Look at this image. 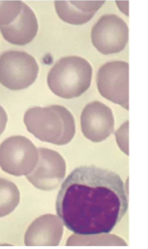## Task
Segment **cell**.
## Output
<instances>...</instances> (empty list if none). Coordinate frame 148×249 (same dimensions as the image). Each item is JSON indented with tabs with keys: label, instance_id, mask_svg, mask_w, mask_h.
Here are the masks:
<instances>
[{
	"label": "cell",
	"instance_id": "10",
	"mask_svg": "<svg viewBox=\"0 0 148 249\" xmlns=\"http://www.w3.org/2000/svg\"><path fill=\"white\" fill-rule=\"evenodd\" d=\"M63 221L48 214L33 221L25 235L26 246H58L63 238Z\"/></svg>",
	"mask_w": 148,
	"mask_h": 249
},
{
	"label": "cell",
	"instance_id": "8",
	"mask_svg": "<svg viewBox=\"0 0 148 249\" xmlns=\"http://www.w3.org/2000/svg\"><path fill=\"white\" fill-rule=\"evenodd\" d=\"M39 160L35 168L28 175L27 179L35 188L43 191L55 190L60 185L66 172L65 159L49 148H38Z\"/></svg>",
	"mask_w": 148,
	"mask_h": 249
},
{
	"label": "cell",
	"instance_id": "6",
	"mask_svg": "<svg viewBox=\"0 0 148 249\" xmlns=\"http://www.w3.org/2000/svg\"><path fill=\"white\" fill-rule=\"evenodd\" d=\"M129 77L128 62H107L98 72L97 82L99 93L106 99L129 110Z\"/></svg>",
	"mask_w": 148,
	"mask_h": 249
},
{
	"label": "cell",
	"instance_id": "5",
	"mask_svg": "<svg viewBox=\"0 0 148 249\" xmlns=\"http://www.w3.org/2000/svg\"><path fill=\"white\" fill-rule=\"evenodd\" d=\"M38 160V148L24 136H12L0 144V167L12 176H28L35 168Z\"/></svg>",
	"mask_w": 148,
	"mask_h": 249
},
{
	"label": "cell",
	"instance_id": "4",
	"mask_svg": "<svg viewBox=\"0 0 148 249\" xmlns=\"http://www.w3.org/2000/svg\"><path fill=\"white\" fill-rule=\"evenodd\" d=\"M39 70L36 60L25 52L12 50L0 56V83L8 89H27L35 81Z\"/></svg>",
	"mask_w": 148,
	"mask_h": 249
},
{
	"label": "cell",
	"instance_id": "17",
	"mask_svg": "<svg viewBox=\"0 0 148 249\" xmlns=\"http://www.w3.org/2000/svg\"><path fill=\"white\" fill-rule=\"evenodd\" d=\"M8 116L5 110L0 106V135L4 132L7 125Z\"/></svg>",
	"mask_w": 148,
	"mask_h": 249
},
{
	"label": "cell",
	"instance_id": "9",
	"mask_svg": "<svg viewBox=\"0 0 148 249\" xmlns=\"http://www.w3.org/2000/svg\"><path fill=\"white\" fill-rule=\"evenodd\" d=\"M113 110L101 102L88 104L82 112V132L86 138L95 142H103L115 130Z\"/></svg>",
	"mask_w": 148,
	"mask_h": 249
},
{
	"label": "cell",
	"instance_id": "16",
	"mask_svg": "<svg viewBox=\"0 0 148 249\" xmlns=\"http://www.w3.org/2000/svg\"><path fill=\"white\" fill-rule=\"evenodd\" d=\"M116 141L122 151L129 156V121L122 124L115 132Z\"/></svg>",
	"mask_w": 148,
	"mask_h": 249
},
{
	"label": "cell",
	"instance_id": "3",
	"mask_svg": "<svg viewBox=\"0 0 148 249\" xmlns=\"http://www.w3.org/2000/svg\"><path fill=\"white\" fill-rule=\"evenodd\" d=\"M93 68L91 64L78 56L62 58L50 70L49 87L55 95L72 99L83 94L91 86Z\"/></svg>",
	"mask_w": 148,
	"mask_h": 249
},
{
	"label": "cell",
	"instance_id": "2",
	"mask_svg": "<svg viewBox=\"0 0 148 249\" xmlns=\"http://www.w3.org/2000/svg\"><path fill=\"white\" fill-rule=\"evenodd\" d=\"M24 123L28 131L37 139L56 145L69 143L75 135L73 114L61 106L31 108L25 112Z\"/></svg>",
	"mask_w": 148,
	"mask_h": 249
},
{
	"label": "cell",
	"instance_id": "7",
	"mask_svg": "<svg viewBox=\"0 0 148 249\" xmlns=\"http://www.w3.org/2000/svg\"><path fill=\"white\" fill-rule=\"evenodd\" d=\"M129 33L127 24L119 16H103L92 29V43L104 55L119 53L127 45Z\"/></svg>",
	"mask_w": 148,
	"mask_h": 249
},
{
	"label": "cell",
	"instance_id": "12",
	"mask_svg": "<svg viewBox=\"0 0 148 249\" xmlns=\"http://www.w3.org/2000/svg\"><path fill=\"white\" fill-rule=\"evenodd\" d=\"M105 1H56V11L66 23L81 25L89 22Z\"/></svg>",
	"mask_w": 148,
	"mask_h": 249
},
{
	"label": "cell",
	"instance_id": "13",
	"mask_svg": "<svg viewBox=\"0 0 148 249\" xmlns=\"http://www.w3.org/2000/svg\"><path fill=\"white\" fill-rule=\"evenodd\" d=\"M67 246H127L125 241L115 234H75L69 237Z\"/></svg>",
	"mask_w": 148,
	"mask_h": 249
},
{
	"label": "cell",
	"instance_id": "15",
	"mask_svg": "<svg viewBox=\"0 0 148 249\" xmlns=\"http://www.w3.org/2000/svg\"><path fill=\"white\" fill-rule=\"evenodd\" d=\"M23 5L21 1H0V27L13 23L21 13Z\"/></svg>",
	"mask_w": 148,
	"mask_h": 249
},
{
	"label": "cell",
	"instance_id": "14",
	"mask_svg": "<svg viewBox=\"0 0 148 249\" xmlns=\"http://www.w3.org/2000/svg\"><path fill=\"white\" fill-rule=\"evenodd\" d=\"M20 202V192L13 182L0 178V218L9 215Z\"/></svg>",
	"mask_w": 148,
	"mask_h": 249
},
{
	"label": "cell",
	"instance_id": "11",
	"mask_svg": "<svg viewBox=\"0 0 148 249\" xmlns=\"http://www.w3.org/2000/svg\"><path fill=\"white\" fill-rule=\"evenodd\" d=\"M39 25L33 10L23 3L21 13L13 23L1 26L0 31L4 39L15 45H27L37 36Z\"/></svg>",
	"mask_w": 148,
	"mask_h": 249
},
{
	"label": "cell",
	"instance_id": "1",
	"mask_svg": "<svg viewBox=\"0 0 148 249\" xmlns=\"http://www.w3.org/2000/svg\"><path fill=\"white\" fill-rule=\"evenodd\" d=\"M127 193L116 173L95 166H81L63 182L56 210L75 234L109 233L127 213Z\"/></svg>",
	"mask_w": 148,
	"mask_h": 249
}]
</instances>
